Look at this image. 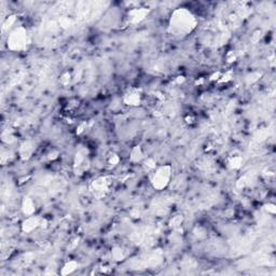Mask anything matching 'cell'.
<instances>
[{
	"instance_id": "obj_1",
	"label": "cell",
	"mask_w": 276,
	"mask_h": 276,
	"mask_svg": "<svg viewBox=\"0 0 276 276\" xmlns=\"http://www.w3.org/2000/svg\"><path fill=\"white\" fill-rule=\"evenodd\" d=\"M191 19L192 18L189 14H187L186 12H181V15L174 18L175 25H173V28L175 29V31H177V33H179V35L180 33L188 32L193 27Z\"/></svg>"
}]
</instances>
